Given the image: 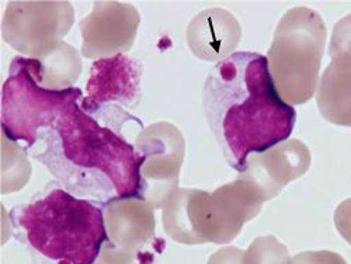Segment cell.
Instances as JSON below:
<instances>
[{
	"label": "cell",
	"instance_id": "cell-3",
	"mask_svg": "<svg viewBox=\"0 0 351 264\" xmlns=\"http://www.w3.org/2000/svg\"><path fill=\"white\" fill-rule=\"evenodd\" d=\"M23 241L49 264H95L107 242L103 207L64 189L17 207Z\"/></svg>",
	"mask_w": 351,
	"mask_h": 264
},
{
	"label": "cell",
	"instance_id": "cell-5",
	"mask_svg": "<svg viewBox=\"0 0 351 264\" xmlns=\"http://www.w3.org/2000/svg\"><path fill=\"white\" fill-rule=\"evenodd\" d=\"M326 40L325 21L316 10L301 6L281 17L267 61L276 89L285 103L300 106L315 96Z\"/></svg>",
	"mask_w": 351,
	"mask_h": 264
},
{
	"label": "cell",
	"instance_id": "cell-14",
	"mask_svg": "<svg viewBox=\"0 0 351 264\" xmlns=\"http://www.w3.org/2000/svg\"><path fill=\"white\" fill-rule=\"evenodd\" d=\"M316 104L326 121L351 128V58H333L320 77Z\"/></svg>",
	"mask_w": 351,
	"mask_h": 264
},
{
	"label": "cell",
	"instance_id": "cell-2",
	"mask_svg": "<svg viewBox=\"0 0 351 264\" xmlns=\"http://www.w3.org/2000/svg\"><path fill=\"white\" fill-rule=\"evenodd\" d=\"M28 151L76 197H93L104 205L117 197L139 195L141 155L135 145L79 103L43 128Z\"/></svg>",
	"mask_w": 351,
	"mask_h": 264
},
{
	"label": "cell",
	"instance_id": "cell-20",
	"mask_svg": "<svg viewBox=\"0 0 351 264\" xmlns=\"http://www.w3.org/2000/svg\"><path fill=\"white\" fill-rule=\"evenodd\" d=\"M335 225L343 239L351 245V198L340 202L335 211Z\"/></svg>",
	"mask_w": 351,
	"mask_h": 264
},
{
	"label": "cell",
	"instance_id": "cell-6",
	"mask_svg": "<svg viewBox=\"0 0 351 264\" xmlns=\"http://www.w3.org/2000/svg\"><path fill=\"white\" fill-rule=\"evenodd\" d=\"M36 58L16 56L2 87V135L32 149L43 128L82 99L79 87L49 91L38 82Z\"/></svg>",
	"mask_w": 351,
	"mask_h": 264
},
{
	"label": "cell",
	"instance_id": "cell-21",
	"mask_svg": "<svg viewBox=\"0 0 351 264\" xmlns=\"http://www.w3.org/2000/svg\"><path fill=\"white\" fill-rule=\"evenodd\" d=\"M243 259H245L243 249H239L235 246H226L213 253L207 264H243Z\"/></svg>",
	"mask_w": 351,
	"mask_h": 264
},
{
	"label": "cell",
	"instance_id": "cell-17",
	"mask_svg": "<svg viewBox=\"0 0 351 264\" xmlns=\"http://www.w3.org/2000/svg\"><path fill=\"white\" fill-rule=\"evenodd\" d=\"M243 264H291V256L276 237H258L245 250Z\"/></svg>",
	"mask_w": 351,
	"mask_h": 264
},
{
	"label": "cell",
	"instance_id": "cell-1",
	"mask_svg": "<svg viewBox=\"0 0 351 264\" xmlns=\"http://www.w3.org/2000/svg\"><path fill=\"white\" fill-rule=\"evenodd\" d=\"M207 123L228 165L245 169L253 154L285 142L297 123V111L278 95L267 56L235 52L217 64L202 89Z\"/></svg>",
	"mask_w": 351,
	"mask_h": 264
},
{
	"label": "cell",
	"instance_id": "cell-16",
	"mask_svg": "<svg viewBox=\"0 0 351 264\" xmlns=\"http://www.w3.org/2000/svg\"><path fill=\"white\" fill-rule=\"evenodd\" d=\"M24 151L2 135V194L19 191L30 180L32 166Z\"/></svg>",
	"mask_w": 351,
	"mask_h": 264
},
{
	"label": "cell",
	"instance_id": "cell-8",
	"mask_svg": "<svg viewBox=\"0 0 351 264\" xmlns=\"http://www.w3.org/2000/svg\"><path fill=\"white\" fill-rule=\"evenodd\" d=\"M141 155L139 198L163 208L179 189L186 142L180 130L170 123H155L141 131L135 141Z\"/></svg>",
	"mask_w": 351,
	"mask_h": 264
},
{
	"label": "cell",
	"instance_id": "cell-10",
	"mask_svg": "<svg viewBox=\"0 0 351 264\" xmlns=\"http://www.w3.org/2000/svg\"><path fill=\"white\" fill-rule=\"evenodd\" d=\"M141 14L135 6L123 2H96L80 23L82 55L103 60L130 51L135 43Z\"/></svg>",
	"mask_w": 351,
	"mask_h": 264
},
{
	"label": "cell",
	"instance_id": "cell-7",
	"mask_svg": "<svg viewBox=\"0 0 351 264\" xmlns=\"http://www.w3.org/2000/svg\"><path fill=\"white\" fill-rule=\"evenodd\" d=\"M75 23L69 2H9L2 19V37L27 58H40L64 41Z\"/></svg>",
	"mask_w": 351,
	"mask_h": 264
},
{
	"label": "cell",
	"instance_id": "cell-22",
	"mask_svg": "<svg viewBox=\"0 0 351 264\" xmlns=\"http://www.w3.org/2000/svg\"><path fill=\"white\" fill-rule=\"evenodd\" d=\"M95 264H114V263H108V261H104L101 259H97V261ZM132 264H138V263H132Z\"/></svg>",
	"mask_w": 351,
	"mask_h": 264
},
{
	"label": "cell",
	"instance_id": "cell-18",
	"mask_svg": "<svg viewBox=\"0 0 351 264\" xmlns=\"http://www.w3.org/2000/svg\"><path fill=\"white\" fill-rule=\"evenodd\" d=\"M329 55L333 58H351V13L335 24L329 44Z\"/></svg>",
	"mask_w": 351,
	"mask_h": 264
},
{
	"label": "cell",
	"instance_id": "cell-11",
	"mask_svg": "<svg viewBox=\"0 0 351 264\" xmlns=\"http://www.w3.org/2000/svg\"><path fill=\"white\" fill-rule=\"evenodd\" d=\"M311 151L300 139L281 142L263 154L247 158L239 178L249 180L266 201L276 198L281 190L309 170Z\"/></svg>",
	"mask_w": 351,
	"mask_h": 264
},
{
	"label": "cell",
	"instance_id": "cell-15",
	"mask_svg": "<svg viewBox=\"0 0 351 264\" xmlns=\"http://www.w3.org/2000/svg\"><path fill=\"white\" fill-rule=\"evenodd\" d=\"M38 61V82L49 91L72 89L82 73V55L71 44L61 41L43 53Z\"/></svg>",
	"mask_w": 351,
	"mask_h": 264
},
{
	"label": "cell",
	"instance_id": "cell-9",
	"mask_svg": "<svg viewBox=\"0 0 351 264\" xmlns=\"http://www.w3.org/2000/svg\"><path fill=\"white\" fill-rule=\"evenodd\" d=\"M155 207L139 197H117L103 205L107 242L100 257L114 264L136 263L155 241Z\"/></svg>",
	"mask_w": 351,
	"mask_h": 264
},
{
	"label": "cell",
	"instance_id": "cell-4",
	"mask_svg": "<svg viewBox=\"0 0 351 264\" xmlns=\"http://www.w3.org/2000/svg\"><path fill=\"white\" fill-rule=\"evenodd\" d=\"M265 202L263 194L242 178L213 193L178 189L163 208V226L178 243L225 245L260 214Z\"/></svg>",
	"mask_w": 351,
	"mask_h": 264
},
{
	"label": "cell",
	"instance_id": "cell-12",
	"mask_svg": "<svg viewBox=\"0 0 351 264\" xmlns=\"http://www.w3.org/2000/svg\"><path fill=\"white\" fill-rule=\"evenodd\" d=\"M141 64L119 53L93 62L86 83L87 96L82 99V107L87 110L101 108L108 103H120L134 108L141 100Z\"/></svg>",
	"mask_w": 351,
	"mask_h": 264
},
{
	"label": "cell",
	"instance_id": "cell-13",
	"mask_svg": "<svg viewBox=\"0 0 351 264\" xmlns=\"http://www.w3.org/2000/svg\"><path fill=\"white\" fill-rule=\"evenodd\" d=\"M242 40V25L230 12L213 8L195 14L187 27V44L201 61L221 62L235 53Z\"/></svg>",
	"mask_w": 351,
	"mask_h": 264
},
{
	"label": "cell",
	"instance_id": "cell-19",
	"mask_svg": "<svg viewBox=\"0 0 351 264\" xmlns=\"http://www.w3.org/2000/svg\"><path fill=\"white\" fill-rule=\"evenodd\" d=\"M291 264H347L337 253L330 250L302 252L291 259Z\"/></svg>",
	"mask_w": 351,
	"mask_h": 264
}]
</instances>
